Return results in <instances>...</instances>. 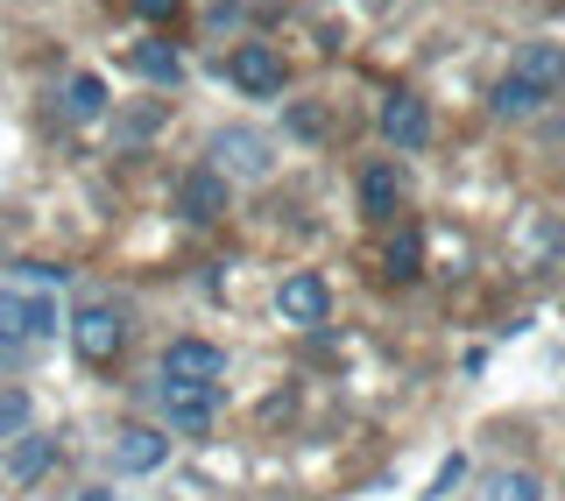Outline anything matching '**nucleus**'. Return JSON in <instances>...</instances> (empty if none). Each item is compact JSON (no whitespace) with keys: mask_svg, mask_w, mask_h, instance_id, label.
<instances>
[{"mask_svg":"<svg viewBox=\"0 0 565 501\" xmlns=\"http://www.w3.org/2000/svg\"><path fill=\"white\" fill-rule=\"evenodd\" d=\"M57 326H64V318H57V297L0 290V361H22V353H35Z\"/></svg>","mask_w":565,"mask_h":501,"instance_id":"1","label":"nucleus"},{"mask_svg":"<svg viewBox=\"0 0 565 501\" xmlns=\"http://www.w3.org/2000/svg\"><path fill=\"white\" fill-rule=\"evenodd\" d=\"M135 71H141V78H156V85H177V78H184V57H177L170 43H141L135 50Z\"/></svg>","mask_w":565,"mask_h":501,"instance_id":"16","label":"nucleus"},{"mask_svg":"<svg viewBox=\"0 0 565 501\" xmlns=\"http://www.w3.org/2000/svg\"><path fill=\"white\" fill-rule=\"evenodd\" d=\"M71 347H78V361H120V347H128V318L114 311V303H85L78 318H71Z\"/></svg>","mask_w":565,"mask_h":501,"instance_id":"3","label":"nucleus"},{"mask_svg":"<svg viewBox=\"0 0 565 501\" xmlns=\"http://www.w3.org/2000/svg\"><path fill=\"white\" fill-rule=\"evenodd\" d=\"M205 163L220 177H269L276 170V141L262 128H220L205 141Z\"/></svg>","mask_w":565,"mask_h":501,"instance_id":"2","label":"nucleus"},{"mask_svg":"<svg viewBox=\"0 0 565 501\" xmlns=\"http://www.w3.org/2000/svg\"><path fill=\"white\" fill-rule=\"evenodd\" d=\"M488 501H544V488H537V473H494Z\"/></svg>","mask_w":565,"mask_h":501,"instance_id":"19","label":"nucleus"},{"mask_svg":"<svg viewBox=\"0 0 565 501\" xmlns=\"http://www.w3.org/2000/svg\"><path fill=\"white\" fill-rule=\"evenodd\" d=\"M35 431V409L22 388H0V445H14V438H29Z\"/></svg>","mask_w":565,"mask_h":501,"instance_id":"17","label":"nucleus"},{"mask_svg":"<svg viewBox=\"0 0 565 501\" xmlns=\"http://www.w3.org/2000/svg\"><path fill=\"white\" fill-rule=\"evenodd\" d=\"M135 14H141V22H170L177 0H135Z\"/></svg>","mask_w":565,"mask_h":501,"instance_id":"22","label":"nucleus"},{"mask_svg":"<svg viewBox=\"0 0 565 501\" xmlns=\"http://www.w3.org/2000/svg\"><path fill=\"white\" fill-rule=\"evenodd\" d=\"M50 467H57V445H50L43 431L14 438V459H8V473H14V480H43Z\"/></svg>","mask_w":565,"mask_h":501,"instance_id":"14","label":"nucleus"},{"mask_svg":"<svg viewBox=\"0 0 565 501\" xmlns=\"http://www.w3.org/2000/svg\"><path fill=\"white\" fill-rule=\"evenodd\" d=\"M156 403H163V417L177 431H205L212 409H220V388L212 382H156Z\"/></svg>","mask_w":565,"mask_h":501,"instance_id":"5","label":"nucleus"},{"mask_svg":"<svg viewBox=\"0 0 565 501\" xmlns=\"http://www.w3.org/2000/svg\"><path fill=\"white\" fill-rule=\"evenodd\" d=\"M509 78L537 85V93L552 99L558 85H565V50H558V43H523V50H516V71H509Z\"/></svg>","mask_w":565,"mask_h":501,"instance_id":"11","label":"nucleus"},{"mask_svg":"<svg viewBox=\"0 0 565 501\" xmlns=\"http://www.w3.org/2000/svg\"><path fill=\"white\" fill-rule=\"evenodd\" d=\"M114 459H120V473H156L170 459V438L149 431V424H128V431L114 438Z\"/></svg>","mask_w":565,"mask_h":501,"instance_id":"10","label":"nucleus"},{"mask_svg":"<svg viewBox=\"0 0 565 501\" xmlns=\"http://www.w3.org/2000/svg\"><path fill=\"white\" fill-rule=\"evenodd\" d=\"M226 78H234L247 99H269V93H282V85H290V64H282L269 43H241L234 64H226Z\"/></svg>","mask_w":565,"mask_h":501,"instance_id":"4","label":"nucleus"},{"mask_svg":"<svg viewBox=\"0 0 565 501\" xmlns=\"http://www.w3.org/2000/svg\"><path fill=\"white\" fill-rule=\"evenodd\" d=\"M85 501H106V494H99V488H93V494H85Z\"/></svg>","mask_w":565,"mask_h":501,"instance_id":"23","label":"nucleus"},{"mask_svg":"<svg viewBox=\"0 0 565 501\" xmlns=\"http://www.w3.org/2000/svg\"><path fill=\"white\" fill-rule=\"evenodd\" d=\"M382 262H388V276H396V283H411L417 268H424V241H417V234H396V241H388V255H382Z\"/></svg>","mask_w":565,"mask_h":501,"instance_id":"18","label":"nucleus"},{"mask_svg":"<svg viewBox=\"0 0 565 501\" xmlns=\"http://www.w3.org/2000/svg\"><path fill=\"white\" fill-rule=\"evenodd\" d=\"M220 367H226V353L212 339H177L163 353V382H220Z\"/></svg>","mask_w":565,"mask_h":501,"instance_id":"8","label":"nucleus"},{"mask_svg":"<svg viewBox=\"0 0 565 501\" xmlns=\"http://www.w3.org/2000/svg\"><path fill=\"white\" fill-rule=\"evenodd\" d=\"M537 106H544V93H537V85H523V78H494L488 85V114L494 120H523V114H537Z\"/></svg>","mask_w":565,"mask_h":501,"instance_id":"12","label":"nucleus"},{"mask_svg":"<svg viewBox=\"0 0 565 501\" xmlns=\"http://www.w3.org/2000/svg\"><path fill=\"white\" fill-rule=\"evenodd\" d=\"M156 128H163V106H141V114L120 120V141H141V135H156Z\"/></svg>","mask_w":565,"mask_h":501,"instance_id":"20","label":"nucleus"},{"mask_svg":"<svg viewBox=\"0 0 565 501\" xmlns=\"http://www.w3.org/2000/svg\"><path fill=\"white\" fill-rule=\"evenodd\" d=\"M382 141H396V149H424L431 141V106L417 93H388L382 99Z\"/></svg>","mask_w":565,"mask_h":501,"instance_id":"7","label":"nucleus"},{"mask_svg":"<svg viewBox=\"0 0 565 501\" xmlns=\"http://www.w3.org/2000/svg\"><path fill=\"white\" fill-rule=\"evenodd\" d=\"M290 128H297V135H326V114H311V106H290Z\"/></svg>","mask_w":565,"mask_h":501,"instance_id":"21","label":"nucleus"},{"mask_svg":"<svg viewBox=\"0 0 565 501\" xmlns=\"http://www.w3.org/2000/svg\"><path fill=\"white\" fill-rule=\"evenodd\" d=\"M177 212H184L191 226H212V220L226 212V177L212 170V163L184 170V177H177Z\"/></svg>","mask_w":565,"mask_h":501,"instance_id":"6","label":"nucleus"},{"mask_svg":"<svg viewBox=\"0 0 565 501\" xmlns=\"http://www.w3.org/2000/svg\"><path fill=\"white\" fill-rule=\"evenodd\" d=\"M396 199H403V177L388 170V163H375V170H361V205L375 212V220H382V212H396Z\"/></svg>","mask_w":565,"mask_h":501,"instance_id":"15","label":"nucleus"},{"mask_svg":"<svg viewBox=\"0 0 565 501\" xmlns=\"http://www.w3.org/2000/svg\"><path fill=\"white\" fill-rule=\"evenodd\" d=\"M106 106H114L106 99V78H93V71H78V78L64 85V114L71 120H106Z\"/></svg>","mask_w":565,"mask_h":501,"instance_id":"13","label":"nucleus"},{"mask_svg":"<svg viewBox=\"0 0 565 501\" xmlns=\"http://www.w3.org/2000/svg\"><path fill=\"white\" fill-rule=\"evenodd\" d=\"M276 303H282V318H290V326H318V318L332 311V290L318 276H282Z\"/></svg>","mask_w":565,"mask_h":501,"instance_id":"9","label":"nucleus"}]
</instances>
